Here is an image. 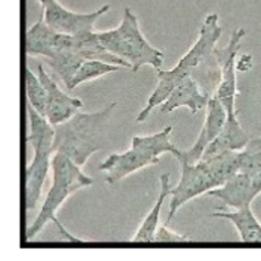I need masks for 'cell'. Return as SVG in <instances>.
I'll list each match as a JSON object with an SVG mask.
<instances>
[{"label": "cell", "mask_w": 261, "mask_h": 261, "mask_svg": "<svg viewBox=\"0 0 261 261\" xmlns=\"http://www.w3.org/2000/svg\"><path fill=\"white\" fill-rule=\"evenodd\" d=\"M51 169V187L43 202L40 212L27 229V240L31 241L34 239L49 221H52L57 226L59 233L62 234L63 238L70 242H84L83 240H79L73 237L59 222L57 218V211L70 195L81 189L91 186L93 184V178L84 173L82 166L77 165L67 155L59 151L52 154Z\"/></svg>", "instance_id": "cell-3"}, {"label": "cell", "mask_w": 261, "mask_h": 261, "mask_svg": "<svg viewBox=\"0 0 261 261\" xmlns=\"http://www.w3.org/2000/svg\"><path fill=\"white\" fill-rule=\"evenodd\" d=\"M252 179H253L254 187L261 194V171L258 172L257 174H255L254 176H252Z\"/></svg>", "instance_id": "cell-24"}, {"label": "cell", "mask_w": 261, "mask_h": 261, "mask_svg": "<svg viewBox=\"0 0 261 261\" xmlns=\"http://www.w3.org/2000/svg\"><path fill=\"white\" fill-rule=\"evenodd\" d=\"M169 180L170 177L168 172H164L160 175V190L156 202L138 227L135 236L130 240L132 242H154V234L159 225V217L164 200L171 195L172 188L170 187Z\"/></svg>", "instance_id": "cell-17"}, {"label": "cell", "mask_w": 261, "mask_h": 261, "mask_svg": "<svg viewBox=\"0 0 261 261\" xmlns=\"http://www.w3.org/2000/svg\"><path fill=\"white\" fill-rule=\"evenodd\" d=\"M27 113L30 122L27 141L34 151L33 160L27 167L25 173V207L30 211L36 209L39 203L45 179L51 167L50 157L52 155L55 128L28 101Z\"/></svg>", "instance_id": "cell-6"}, {"label": "cell", "mask_w": 261, "mask_h": 261, "mask_svg": "<svg viewBox=\"0 0 261 261\" xmlns=\"http://www.w3.org/2000/svg\"><path fill=\"white\" fill-rule=\"evenodd\" d=\"M239 172L254 176L261 171V136L249 140L247 145L238 151Z\"/></svg>", "instance_id": "cell-20"}, {"label": "cell", "mask_w": 261, "mask_h": 261, "mask_svg": "<svg viewBox=\"0 0 261 261\" xmlns=\"http://www.w3.org/2000/svg\"><path fill=\"white\" fill-rule=\"evenodd\" d=\"M121 66L99 59H86L75 71L68 90H72L81 84L101 77L110 72L116 71Z\"/></svg>", "instance_id": "cell-19"}, {"label": "cell", "mask_w": 261, "mask_h": 261, "mask_svg": "<svg viewBox=\"0 0 261 261\" xmlns=\"http://www.w3.org/2000/svg\"><path fill=\"white\" fill-rule=\"evenodd\" d=\"M237 70L238 71H248L253 66V58L250 54H243L237 59Z\"/></svg>", "instance_id": "cell-23"}, {"label": "cell", "mask_w": 261, "mask_h": 261, "mask_svg": "<svg viewBox=\"0 0 261 261\" xmlns=\"http://www.w3.org/2000/svg\"><path fill=\"white\" fill-rule=\"evenodd\" d=\"M246 36L244 28L234 29L227 44L222 48H215L214 60L218 68V82L214 96L224 106L227 114L236 113V97L238 96L237 87V59L241 48L242 40Z\"/></svg>", "instance_id": "cell-7"}, {"label": "cell", "mask_w": 261, "mask_h": 261, "mask_svg": "<svg viewBox=\"0 0 261 261\" xmlns=\"http://www.w3.org/2000/svg\"><path fill=\"white\" fill-rule=\"evenodd\" d=\"M25 94L27 101L35 110L45 116L46 90L38 74L36 75L29 66L25 67Z\"/></svg>", "instance_id": "cell-21"}, {"label": "cell", "mask_w": 261, "mask_h": 261, "mask_svg": "<svg viewBox=\"0 0 261 261\" xmlns=\"http://www.w3.org/2000/svg\"><path fill=\"white\" fill-rule=\"evenodd\" d=\"M154 242H177V243H187L192 242L187 236L177 233L167 227V224H159L155 234Z\"/></svg>", "instance_id": "cell-22"}, {"label": "cell", "mask_w": 261, "mask_h": 261, "mask_svg": "<svg viewBox=\"0 0 261 261\" xmlns=\"http://www.w3.org/2000/svg\"><path fill=\"white\" fill-rule=\"evenodd\" d=\"M116 105L115 101L97 111H77L65 122L54 125L52 154L56 151L62 152L83 167L88 159L104 145L106 126Z\"/></svg>", "instance_id": "cell-2"}, {"label": "cell", "mask_w": 261, "mask_h": 261, "mask_svg": "<svg viewBox=\"0 0 261 261\" xmlns=\"http://www.w3.org/2000/svg\"><path fill=\"white\" fill-rule=\"evenodd\" d=\"M213 217L227 219L236 227L240 239L244 243H261V222L253 213L251 206L233 211H216Z\"/></svg>", "instance_id": "cell-16"}, {"label": "cell", "mask_w": 261, "mask_h": 261, "mask_svg": "<svg viewBox=\"0 0 261 261\" xmlns=\"http://www.w3.org/2000/svg\"><path fill=\"white\" fill-rule=\"evenodd\" d=\"M249 140V136L238 119V112L229 113L222 129L205 149L201 159H208L226 151H241Z\"/></svg>", "instance_id": "cell-14"}, {"label": "cell", "mask_w": 261, "mask_h": 261, "mask_svg": "<svg viewBox=\"0 0 261 261\" xmlns=\"http://www.w3.org/2000/svg\"><path fill=\"white\" fill-rule=\"evenodd\" d=\"M52 0H38V2L40 3V5L43 7V6H45L46 4H48L49 2H51Z\"/></svg>", "instance_id": "cell-25"}, {"label": "cell", "mask_w": 261, "mask_h": 261, "mask_svg": "<svg viewBox=\"0 0 261 261\" xmlns=\"http://www.w3.org/2000/svg\"><path fill=\"white\" fill-rule=\"evenodd\" d=\"M172 127L165 126L162 130L149 136H135L130 147L121 153H112L102 161L98 169L106 173V181L113 185L134 172L159 162L163 153L175 156L179 150L171 143Z\"/></svg>", "instance_id": "cell-5"}, {"label": "cell", "mask_w": 261, "mask_h": 261, "mask_svg": "<svg viewBox=\"0 0 261 261\" xmlns=\"http://www.w3.org/2000/svg\"><path fill=\"white\" fill-rule=\"evenodd\" d=\"M206 108V117L196 142L189 150H179L174 156L177 161L186 160L187 162L195 163L201 160L205 149L222 129L227 117V112L216 96L213 95L209 98Z\"/></svg>", "instance_id": "cell-10"}, {"label": "cell", "mask_w": 261, "mask_h": 261, "mask_svg": "<svg viewBox=\"0 0 261 261\" xmlns=\"http://www.w3.org/2000/svg\"><path fill=\"white\" fill-rule=\"evenodd\" d=\"M221 35L219 16L214 12L207 14L201 24L196 42L170 69L172 73L179 80L186 75L194 76L200 66L214 57V50Z\"/></svg>", "instance_id": "cell-8"}, {"label": "cell", "mask_w": 261, "mask_h": 261, "mask_svg": "<svg viewBox=\"0 0 261 261\" xmlns=\"http://www.w3.org/2000/svg\"><path fill=\"white\" fill-rule=\"evenodd\" d=\"M260 193L253 184L252 176L237 172L222 186L207 193L208 196L220 200L224 205L232 209H241L251 206L254 199Z\"/></svg>", "instance_id": "cell-12"}, {"label": "cell", "mask_w": 261, "mask_h": 261, "mask_svg": "<svg viewBox=\"0 0 261 261\" xmlns=\"http://www.w3.org/2000/svg\"><path fill=\"white\" fill-rule=\"evenodd\" d=\"M178 162L181 168L180 178L172 188L165 224L169 223L176 211L187 202L222 186L239 171L238 151L222 152L195 163L186 160H178Z\"/></svg>", "instance_id": "cell-1"}, {"label": "cell", "mask_w": 261, "mask_h": 261, "mask_svg": "<svg viewBox=\"0 0 261 261\" xmlns=\"http://www.w3.org/2000/svg\"><path fill=\"white\" fill-rule=\"evenodd\" d=\"M46 60L50 67L58 74L65 87L68 89L75 71L86 59L74 51L65 50L56 53L54 56Z\"/></svg>", "instance_id": "cell-18"}, {"label": "cell", "mask_w": 261, "mask_h": 261, "mask_svg": "<svg viewBox=\"0 0 261 261\" xmlns=\"http://www.w3.org/2000/svg\"><path fill=\"white\" fill-rule=\"evenodd\" d=\"M58 32L50 28L41 17L27 31L25 51L30 56L52 57L57 51Z\"/></svg>", "instance_id": "cell-15"}, {"label": "cell", "mask_w": 261, "mask_h": 261, "mask_svg": "<svg viewBox=\"0 0 261 261\" xmlns=\"http://www.w3.org/2000/svg\"><path fill=\"white\" fill-rule=\"evenodd\" d=\"M38 76L46 90L45 117L52 125L65 122L83 106L81 99L61 91L41 64L38 66Z\"/></svg>", "instance_id": "cell-11"}, {"label": "cell", "mask_w": 261, "mask_h": 261, "mask_svg": "<svg viewBox=\"0 0 261 261\" xmlns=\"http://www.w3.org/2000/svg\"><path fill=\"white\" fill-rule=\"evenodd\" d=\"M42 9V17L50 28L61 34L79 36L94 32L95 22L109 11L110 5L103 4L90 12H76L63 6L58 0H52Z\"/></svg>", "instance_id": "cell-9"}, {"label": "cell", "mask_w": 261, "mask_h": 261, "mask_svg": "<svg viewBox=\"0 0 261 261\" xmlns=\"http://www.w3.org/2000/svg\"><path fill=\"white\" fill-rule=\"evenodd\" d=\"M209 98L202 93L198 82L192 75H186L173 89L167 100L160 105V112L170 113L176 108L187 107L192 114L207 106Z\"/></svg>", "instance_id": "cell-13"}, {"label": "cell", "mask_w": 261, "mask_h": 261, "mask_svg": "<svg viewBox=\"0 0 261 261\" xmlns=\"http://www.w3.org/2000/svg\"><path fill=\"white\" fill-rule=\"evenodd\" d=\"M98 38L111 54L123 60L129 69L138 71L144 65L160 69L164 55L144 37L137 15L128 8L123 10L121 21L114 29L97 32Z\"/></svg>", "instance_id": "cell-4"}]
</instances>
